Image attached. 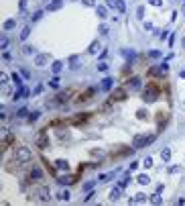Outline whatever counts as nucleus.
<instances>
[{"instance_id": "obj_29", "label": "nucleus", "mask_w": 185, "mask_h": 206, "mask_svg": "<svg viewBox=\"0 0 185 206\" xmlns=\"http://www.w3.org/2000/svg\"><path fill=\"white\" fill-rule=\"evenodd\" d=\"M27 114H29V110H27V108H18V110H16V119H25Z\"/></svg>"}, {"instance_id": "obj_19", "label": "nucleus", "mask_w": 185, "mask_h": 206, "mask_svg": "<svg viewBox=\"0 0 185 206\" xmlns=\"http://www.w3.org/2000/svg\"><path fill=\"white\" fill-rule=\"evenodd\" d=\"M96 12H98V16H100V18H106V14H108L106 6H96Z\"/></svg>"}, {"instance_id": "obj_13", "label": "nucleus", "mask_w": 185, "mask_h": 206, "mask_svg": "<svg viewBox=\"0 0 185 206\" xmlns=\"http://www.w3.org/2000/svg\"><path fill=\"white\" fill-rule=\"evenodd\" d=\"M148 202H151V204H163V198H161V194L157 192V194H151V196H148Z\"/></svg>"}, {"instance_id": "obj_18", "label": "nucleus", "mask_w": 185, "mask_h": 206, "mask_svg": "<svg viewBox=\"0 0 185 206\" xmlns=\"http://www.w3.org/2000/svg\"><path fill=\"white\" fill-rule=\"evenodd\" d=\"M112 82H114L112 78H104V80H102V90H110V88H112Z\"/></svg>"}, {"instance_id": "obj_30", "label": "nucleus", "mask_w": 185, "mask_h": 206, "mask_svg": "<svg viewBox=\"0 0 185 206\" xmlns=\"http://www.w3.org/2000/svg\"><path fill=\"white\" fill-rule=\"evenodd\" d=\"M49 88H59V78H57V76L49 80Z\"/></svg>"}, {"instance_id": "obj_49", "label": "nucleus", "mask_w": 185, "mask_h": 206, "mask_svg": "<svg viewBox=\"0 0 185 206\" xmlns=\"http://www.w3.org/2000/svg\"><path fill=\"white\" fill-rule=\"evenodd\" d=\"M183 47H185V39H183Z\"/></svg>"}, {"instance_id": "obj_1", "label": "nucleus", "mask_w": 185, "mask_h": 206, "mask_svg": "<svg viewBox=\"0 0 185 206\" xmlns=\"http://www.w3.org/2000/svg\"><path fill=\"white\" fill-rule=\"evenodd\" d=\"M14 159L18 161V163H29L31 159H33V153H31V149L29 147H16L14 149Z\"/></svg>"}, {"instance_id": "obj_14", "label": "nucleus", "mask_w": 185, "mask_h": 206, "mask_svg": "<svg viewBox=\"0 0 185 206\" xmlns=\"http://www.w3.org/2000/svg\"><path fill=\"white\" fill-rule=\"evenodd\" d=\"M61 6H63V0H53V2H49L47 10H59Z\"/></svg>"}, {"instance_id": "obj_21", "label": "nucleus", "mask_w": 185, "mask_h": 206, "mask_svg": "<svg viewBox=\"0 0 185 206\" xmlns=\"http://www.w3.org/2000/svg\"><path fill=\"white\" fill-rule=\"evenodd\" d=\"M136 180H139V184H142V186H146V184L151 182V178H148L146 173H140V175H139V178H136Z\"/></svg>"}, {"instance_id": "obj_36", "label": "nucleus", "mask_w": 185, "mask_h": 206, "mask_svg": "<svg viewBox=\"0 0 185 206\" xmlns=\"http://www.w3.org/2000/svg\"><path fill=\"white\" fill-rule=\"evenodd\" d=\"M98 72H108V63H98Z\"/></svg>"}, {"instance_id": "obj_10", "label": "nucleus", "mask_w": 185, "mask_h": 206, "mask_svg": "<svg viewBox=\"0 0 185 206\" xmlns=\"http://www.w3.org/2000/svg\"><path fill=\"white\" fill-rule=\"evenodd\" d=\"M126 88H132V90H139L140 88V78H136V76H132L128 82H126Z\"/></svg>"}, {"instance_id": "obj_46", "label": "nucleus", "mask_w": 185, "mask_h": 206, "mask_svg": "<svg viewBox=\"0 0 185 206\" xmlns=\"http://www.w3.org/2000/svg\"><path fill=\"white\" fill-rule=\"evenodd\" d=\"M0 82H2V84H8V76H6V74H2V76H0Z\"/></svg>"}, {"instance_id": "obj_16", "label": "nucleus", "mask_w": 185, "mask_h": 206, "mask_svg": "<svg viewBox=\"0 0 185 206\" xmlns=\"http://www.w3.org/2000/svg\"><path fill=\"white\" fill-rule=\"evenodd\" d=\"M114 8H116L120 14H124V12H126V4H124V0H116V6H114Z\"/></svg>"}, {"instance_id": "obj_34", "label": "nucleus", "mask_w": 185, "mask_h": 206, "mask_svg": "<svg viewBox=\"0 0 185 206\" xmlns=\"http://www.w3.org/2000/svg\"><path fill=\"white\" fill-rule=\"evenodd\" d=\"M128 184H130V178H128V175H124V178L120 180V188H126Z\"/></svg>"}, {"instance_id": "obj_48", "label": "nucleus", "mask_w": 185, "mask_h": 206, "mask_svg": "<svg viewBox=\"0 0 185 206\" xmlns=\"http://www.w3.org/2000/svg\"><path fill=\"white\" fill-rule=\"evenodd\" d=\"M6 47H8V39L4 37V39H2V49H6Z\"/></svg>"}, {"instance_id": "obj_25", "label": "nucleus", "mask_w": 185, "mask_h": 206, "mask_svg": "<svg viewBox=\"0 0 185 206\" xmlns=\"http://www.w3.org/2000/svg\"><path fill=\"white\" fill-rule=\"evenodd\" d=\"M84 121H88V114H79V116H75V119H71V123H75V124L84 123Z\"/></svg>"}, {"instance_id": "obj_28", "label": "nucleus", "mask_w": 185, "mask_h": 206, "mask_svg": "<svg viewBox=\"0 0 185 206\" xmlns=\"http://www.w3.org/2000/svg\"><path fill=\"white\" fill-rule=\"evenodd\" d=\"M61 67H63V65H61V61H53V65H51V70H53L55 74H59V72H61Z\"/></svg>"}, {"instance_id": "obj_44", "label": "nucleus", "mask_w": 185, "mask_h": 206, "mask_svg": "<svg viewBox=\"0 0 185 206\" xmlns=\"http://www.w3.org/2000/svg\"><path fill=\"white\" fill-rule=\"evenodd\" d=\"M86 6H96V0H82Z\"/></svg>"}, {"instance_id": "obj_7", "label": "nucleus", "mask_w": 185, "mask_h": 206, "mask_svg": "<svg viewBox=\"0 0 185 206\" xmlns=\"http://www.w3.org/2000/svg\"><path fill=\"white\" fill-rule=\"evenodd\" d=\"M37 147H39V149H47V147H49V139H47L45 131H41V133L37 135Z\"/></svg>"}, {"instance_id": "obj_26", "label": "nucleus", "mask_w": 185, "mask_h": 206, "mask_svg": "<svg viewBox=\"0 0 185 206\" xmlns=\"http://www.w3.org/2000/svg\"><path fill=\"white\" fill-rule=\"evenodd\" d=\"M94 184H96L94 180H90V182H86V184L82 186V190H84V192H90V190H92V188H94Z\"/></svg>"}, {"instance_id": "obj_4", "label": "nucleus", "mask_w": 185, "mask_h": 206, "mask_svg": "<svg viewBox=\"0 0 185 206\" xmlns=\"http://www.w3.org/2000/svg\"><path fill=\"white\" fill-rule=\"evenodd\" d=\"M37 198H39L41 202H51V190H49L47 186L37 188Z\"/></svg>"}, {"instance_id": "obj_41", "label": "nucleus", "mask_w": 185, "mask_h": 206, "mask_svg": "<svg viewBox=\"0 0 185 206\" xmlns=\"http://www.w3.org/2000/svg\"><path fill=\"white\" fill-rule=\"evenodd\" d=\"M148 57H153V59H159V57H161V53H159V51H151V53H148Z\"/></svg>"}, {"instance_id": "obj_35", "label": "nucleus", "mask_w": 185, "mask_h": 206, "mask_svg": "<svg viewBox=\"0 0 185 206\" xmlns=\"http://www.w3.org/2000/svg\"><path fill=\"white\" fill-rule=\"evenodd\" d=\"M69 196H71V194H69V192H67V190H63V192H61V194H59V198H61V200H65V202H67V200H69Z\"/></svg>"}, {"instance_id": "obj_32", "label": "nucleus", "mask_w": 185, "mask_h": 206, "mask_svg": "<svg viewBox=\"0 0 185 206\" xmlns=\"http://www.w3.org/2000/svg\"><path fill=\"white\" fill-rule=\"evenodd\" d=\"M77 61H79L77 57H71V59H69V63H71L69 67H71V70H77V67H79V65H77Z\"/></svg>"}, {"instance_id": "obj_40", "label": "nucleus", "mask_w": 185, "mask_h": 206, "mask_svg": "<svg viewBox=\"0 0 185 206\" xmlns=\"http://www.w3.org/2000/svg\"><path fill=\"white\" fill-rule=\"evenodd\" d=\"M136 14H139V18H144V6H139Z\"/></svg>"}, {"instance_id": "obj_9", "label": "nucleus", "mask_w": 185, "mask_h": 206, "mask_svg": "<svg viewBox=\"0 0 185 206\" xmlns=\"http://www.w3.org/2000/svg\"><path fill=\"white\" fill-rule=\"evenodd\" d=\"M94 92H96L94 88H90V90H86V92H82V94H79V98H77V102L82 104V102H88V100H92Z\"/></svg>"}, {"instance_id": "obj_20", "label": "nucleus", "mask_w": 185, "mask_h": 206, "mask_svg": "<svg viewBox=\"0 0 185 206\" xmlns=\"http://www.w3.org/2000/svg\"><path fill=\"white\" fill-rule=\"evenodd\" d=\"M29 35H31V27L27 25L23 31H20V41H25V39H29Z\"/></svg>"}, {"instance_id": "obj_12", "label": "nucleus", "mask_w": 185, "mask_h": 206, "mask_svg": "<svg viewBox=\"0 0 185 206\" xmlns=\"http://www.w3.org/2000/svg\"><path fill=\"white\" fill-rule=\"evenodd\" d=\"M73 182H75L73 175H61V178H57V184H61V186H65V184L69 186V184H73Z\"/></svg>"}, {"instance_id": "obj_8", "label": "nucleus", "mask_w": 185, "mask_h": 206, "mask_svg": "<svg viewBox=\"0 0 185 206\" xmlns=\"http://www.w3.org/2000/svg\"><path fill=\"white\" fill-rule=\"evenodd\" d=\"M41 178H43V169H41L39 165L31 167V171H29V180H41Z\"/></svg>"}, {"instance_id": "obj_17", "label": "nucleus", "mask_w": 185, "mask_h": 206, "mask_svg": "<svg viewBox=\"0 0 185 206\" xmlns=\"http://www.w3.org/2000/svg\"><path fill=\"white\" fill-rule=\"evenodd\" d=\"M120 196H122V188H114V190L110 192V198H112V200H118Z\"/></svg>"}, {"instance_id": "obj_27", "label": "nucleus", "mask_w": 185, "mask_h": 206, "mask_svg": "<svg viewBox=\"0 0 185 206\" xmlns=\"http://www.w3.org/2000/svg\"><path fill=\"white\" fill-rule=\"evenodd\" d=\"M23 53H25V55H33V53H35V47H31V45H25V47H23Z\"/></svg>"}, {"instance_id": "obj_23", "label": "nucleus", "mask_w": 185, "mask_h": 206, "mask_svg": "<svg viewBox=\"0 0 185 206\" xmlns=\"http://www.w3.org/2000/svg\"><path fill=\"white\" fill-rule=\"evenodd\" d=\"M161 159H163V161H169V159H171V149H163V151H161Z\"/></svg>"}, {"instance_id": "obj_31", "label": "nucleus", "mask_w": 185, "mask_h": 206, "mask_svg": "<svg viewBox=\"0 0 185 206\" xmlns=\"http://www.w3.org/2000/svg\"><path fill=\"white\" fill-rule=\"evenodd\" d=\"M14 25H16V21H12V18H10V21H6V23H4V29H6V31H10V29H14Z\"/></svg>"}, {"instance_id": "obj_42", "label": "nucleus", "mask_w": 185, "mask_h": 206, "mask_svg": "<svg viewBox=\"0 0 185 206\" xmlns=\"http://www.w3.org/2000/svg\"><path fill=\"white\" fill-rule=\"evenodd\" d=\"M148 4H153V6H161L163 0H148Z\"/></svg>"}, {"instance_id": "obj_2", "label": "nucleus", "mask_w": 185, "mask_h": 206, "mask_svg": "<svg viewBox=\"0 0 185 206\" xmlns=\"http://www.w3.org/2000/svg\"><path fill=\"white\" fill-rule=\"evenodd\" d=\"M155 137H157V135H136V137L132 139V149H142V147L151 145V143L155 141Z\"/></svg>"}, {"instance_id": "obj_47", "label": "nucleus", "mask_w": 185, "mask_h": 206, "mask_svg": "<svg viewBox=\"0 0 185 206\" xmlns=\"http://www.w3.org/2000/svg\"><path fill=\"white\" fill-rule=\"evenodd\" d=\"M100 33H102V35H106V33H108V27H106V25H102V27H100Z\"/></svg>"}, {"instance_id": "obj_5", "label": "nucleus", "mask_w": 185, "mask_h": 206, "mask_svg": "<svg viewBox=\"0 0 185 206\" xmlns=\"http://www.w3.org/2000/svg\"><path fill=\"white\" fill-rule=\"evenodd\" d=\"M51 61V57L47 55V53H41V55H35V65L37 67H45L47 63Z\"/></svg>"}, {"instance_id": "obj_6", "label": "nucleus", "mask_w": 185, "mask_h": 206, "mask_svg": "<svg viewBox=\"0 0 185 206\" xmlns=\"http://www.w3.org/2000/svg\"><path fill=\"white\" fill-rule=\"evenodd\" d=\"M124 98H126V88H116V90L112 92V98H110V100H112V102H116V100L120 102V100H124Z\"/></svg>"}, {"instance_id": "obj_43", "label": "nucleus", "mask_w": 185, "mask_h": 206, "mask_svg": "<svg viewBox=\"0 0 185 206\" xmlns=\"http://www.w3.org/2000/svg\"><path fill=\"white\" fill-rule=\"evenodd\" d=\"M94 196H96V194H94V192H90V194H88V196H86V198H84V200H82V202H90V200H92Z\"/></svg>"}, {"instance_id": "obj_38", "label": "nucleus", "mask_w": 185, "mask_h": 206, "mask_svg": "<svg viewBox=\"0 0 185 206\" xmlns=\"http://www.w3.org/2000/svg\"><path fill=\"white\" fill-rule=\"evenodd\" d=\"M12 80L18 84V86H23V80H20V76H18V74H12Z\"/></svg>"}, {"instance_id": "obj_45", "label": "nucleus", "mask_w": 185, "mask_h": 206, "mask_svg": "<svg viewBox=\"0 0 185 206\" xmlns=\"http://www.w3.org/2000/svg\"><path fill=\"white\" fill-rule=\"evenodd\" d=\"M136 167H139V161H132V163H130V167H128V169H130V171H136Z\"/></svg>"}, {"instance_id": "obj_33", "label": "nucleus", "mask_w": 185, "mask_h": 206, "mask_svg": "<svg viewBox=\"0 0 185 206\" xmlns=\"http://www.w3.org/2000/svg\"><path fill=\"white\" fill-rule=\"evenodd\" d=\"M39 116H41V112H39V110H35V112H31V116H29V123H33V121H37Z\"/></svg>"}, {"instance_id": "obj_22", "label": "nucleus", "mask_w": 185, "mask_h": 206, "mask_svg": "<svg viewBox=\"0 0 185 206\" xmlns=\"http://www.w3.org/2000/svg\"><path fill=\"white\" fill-rule=\"evenodd\" d=\"M57 169H63V171H67V169H69V163H67L65 159H59V161H57Z\"/></svg>"}, {"instance_id": "obj_39", "label": "nucleus", "mask_w": 185, "mask_h": 206, "mask_svg": "<svg viewBox=\"0 0 185 206\" xmlns=\"http://www.w3.org/2000/svg\"><path fill=\"white\" fill-rule=\"evenodd\" d=\"M142 165H144V167H146V169H148V167H151V165H153V159H151V157H146V159H144V161H142Z\"/></svg>"}, {"instance_id": "obj_15", "label": "nucleus", "mask_w": 185, "mask_h": 206, "mask_svg": "<svg viewBox=\"0 0 185 206\" xmlns=\"http://www.w3.org/2000/svg\"><path fill=\"white\" fill-rule=\"evenodd\" d=\"M146 200H148L146 194H136L134 198H130V204H134V202H146Z\"/></svg>"}, {"instance_id": "obj_24", "label": "nucleus", "mask_w": 185, "mask_h": 206, "mask_svg": "<svg viewBox=\"0 0 185 206\" xmlns=\"http://www.w3.org/2000/svg\"><path fill=\"white\" fill-rule=\"evenodd\" d=\"M88 51H90V53H98V51H100V41H94Z\"/></svg>"}, {"instance_id": "obj_37", "label": "nucleus", "mask_w": 185, "mask_h": 206, "mask_svg": "<svg viewBox=\"0 0 185 206\" xmlns=\"http://www.w3.org/2000/svg\"><path fill=\"white\" fill-rule=\"evenodd\" d=\"M43 16V10H37V12H33V21H39Z\"/></svg>"}, {"instance_id": "obj_3", "label": "nucleus", "mask_w": 185, "mask_h": 206, "mask_svg": "<svg viewBox=\"0 0 185 206\" xmlns=\"http://www.w3.org/2000/svg\"><path fill=\"white\" fill-rule=\"evenodd\" d=\"M157 96H159L157 86H155V84H148V88H146L144 94H142V100H144V102H153V100H157Z\"/></svg>"}, {"instance_id": "obj_11", "label": "nucleus", "mask_w": 185, "mask_h": 206, "mask_svg": "<svg viewBox=\"0 0 185 206\" xmlns=\"http://www.w3.org/2000/svg\"><path fill=\"white\" fill-rule=\"evenodd\" d=\"M69 96H71V90H61V92L57 94V98H59L61 104H65V102L69 100Z\"/></svg>"}]
</instances>
